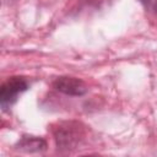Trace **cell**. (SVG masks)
Here are the masks:
<instances>
[{
	"label": "cell",
	"mask_w": 157,
	"mask_h": 157,
	"mask_svg": "<svg viewBox=\"0 0 157 157\" xmlns=\"http://www.w3.org/2000/svg\"><path fill=\"white\" fill-rule=\"evenodd\" d=\"M56 150L60 153H70L81 147L88 137V126L81 120H59L50 125Z\"/></svg>",
	"instance_id": "1"
},
{
	"label": "cell",
	"mask_w": 157,
	"mask_h": 157,
	"mask_svg": "<svg viewBox=\"0 0 157 157\" xmlns=\"http://www.w3.org/2000/svg\"><path fill=\"white\" fill-rule=\"evenodd\" d=\"M31 87L28 77L15 75L7 77L0 86V107L7 112L18 99V97Z\"/></svg>",
	"instance_id": "2"
},
{
	"label": "cell",
	"mask_w": 157,
	"mask_h": 157,
	"mask_svg": "<svg viewBox=\"0 0 157 157\" xmlns=\"http://www.w3.org/2000/svg\"><path fill=\"white\" fill-rule=\"evenodd\" d=\"M52 88L69 97H82L88 92L86 82L78 77L61 75L52 81Z\"/></svg>",
	"instance_id": "3"
},
{
	"label": "cell",
	"mask_w": 157,
	"mask_h": 157,
	"mask_svg": "<svg viewBox=\"0 0 157 157\" xmlns=\"http://www.w3.org/2000/svg\"><path fill=\"white\" fill-rule=\"evenodd\" d=\"M15 150L25 153H42L47 151L48 142L42 136H36L31 134H23L17 142L13 145Z\"/></svg>",
	"instance_id": "4"
},
{
	"label": "cell",
	"mask_w": 157,
	"mask_h": 157,
	"mask_svg": "<svg viewBox=\"0 0 157 157\" xmlns=\"http://www.w3.org/2000/svg\"><path fill=\"white\" fill-rule=\"evenodd\" d=\"M109 0H78L77 10H99L102 9Z\"/></svg>",
	"instance_id": "5"
},
{
	"label": "cell",
	"mask_w": 157,
	"mask_h": 157,
	"mask_svg": "<svg viewBox=\"0 0 157 157\" xmlns=\"http://www.w3.org/2000/svg\"><path fill=\"white\" fill-rule=\"evenodd\" d=\"M137 1L142 5L145 11L157 13V0H137Z\"/></svg>",
	"instance_id": "6"
}]
</instances>
